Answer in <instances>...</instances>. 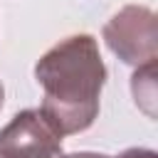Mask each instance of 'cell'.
Here are the masks:
<instances>
[{"mask_svg":"<svg viewBox=\"0 0 158 158\" xmlns=\"http://www.w3.org/2000/svg\"><path fill=\"white\" fill-rule=\"evenodd\" d=\"M156 64H146V67H136L133 77H131V94L136 106L148 116L156 118Z\"/></svg>","mask_w":158,"mask_h":158,"instance_id":"277c9868","label":"cell"},{"mask_svg":"<svg viewBox=\"0 0 158 158\" xmlns=\"http://www.w3.org/2000/svg\"><path fill=\"white\" fill-rule=\"evenodd\" d=\"M2 158H62V136L37 109L15 114L0 128Z\"/></svg>","mask_w":158,"mask_h":158,"instance_id":"3957f363","label":"cell"},{"mask_svg":"<svg viewBox=\"0 0 158 158\" xmlns=\"http://www.w3.org/2000/svg\"><path fill=\"white\" fill-rule=\"evenodd\" d=\"M62 158H114V156H106V153H94V151H77V153H67Z\"/></svg>","mask_w":158,"mask_h":158,"instance_id":"8992f818","label":"cell"},{"mask_svg":"<svg viewBox=\"0 0 158 158\" xmlns=\"http://www.w3.org/2000/svg\"><path fill=\"white\" fill-rule=\"evenodd\" d=\"M35 79L42 86L37 111L62 138L91 128L106 84V64L94 35H69L49 47L35 64Z\"/></svg>","mask_w":158,"mask_h":158,"instance_id":"6da1fadb","label":"cell"},{"mask_svg":"<svg viewBox=\"0 0 158 158\" xmlns=\"http://www.w3.org/2000/svg\"><path fill=\"white\" fill-rule=\"evenodd\" d=\"M0 158H2V156H0Z\"/></svg>","mask_w":158,"mask_h":158,"instance_id":"ba28073f","label":"cell"},{"mask_svg":"<svg viewBox=\"0 0 158 158\" xmlns=\"http://www.w3.org/2000/svg\"><path fill=\"white\" fill-rule=\"evenodd\" d=\"M2 104H5V86H2V81H0V109H2Z\"/></svg>","mask_w":158,"mask_h":158,"instance_id":"52a82bcc","label":"cell"},{"mask_svg":"<svg viewBox=\"0 0 158 158\" xmlns=\"http://www.w3.org/2000/svg\"><path fill=\"white\" fill-rule=\"evenodd\" d=\"M101 37L106 47L133 69L158 62L156 12L146 5H123L104 25Z\"/></svg>","mask_w":158,"mask_h":158,"instance_id":"7a4b0ae2","label":"cell"},{"mask_svg":"<svg viewBox=\"0 0 158 158\" xmlns=\"http://www.w3.org/2000/svg\"><path fill=\"white\" fill-rule=\"evenodd\" d=\"M118 158H158V153L156 151H151V148H126Z\"/></svg>","mask_w":158,"mask_h":158,"instance_id":"5b68a950","label":"cell"}]
</instances>
